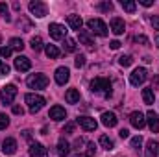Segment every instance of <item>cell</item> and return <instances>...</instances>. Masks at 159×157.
I'll return each mask as SVG.
<instances>
[{
  "mask_svg": "<svg viewBox=\"0 0 159 157\" xmlns=\"http://www.w3.org/2000/svg\"><path fill=\"white\" fill-rule=\"evenodd\" d=\"M91 91L96 92V94L104 92L106 98H109V96H111V81L107 78H94L91 81Z\"/></svg>",
  "mask_w": 159,
  "mask_h": 157,
  "instance_id": "6da1fadb",
  "label": "cell"
},
{
  "mask_svg": "<svg viewBox=\"0 0 159 157\" xmlns=\"http://www.w3.org/2000/svg\"><path fill=\"white\" fill-rule=\"evenodd\" d=\"M24 100H26L28 109H30V113H32V115L39 113L41 109H43V105L46 104V100H44L41 94H34V92H28V94L24 96Z\"/></svg>",
  "mask_w": 159,
  "mask_h": 157,
  "instance_id": "7a4b0ae2",
  "label": "cell"
},
{
  "mask_svg": "<svg viewBox=\"0 0 159 157\" xmlns=\"http://www.w3.org/2000/svg\"><path fill=\"white\" fill-rule=\"evenodd\" d=\"M87 28H89L93 34L100 35V37H106V35H107V26H106V22L100 20V19H91V20H87Z\"/></svg>",
  "mask_w": 159,
  "mask_h": 157,
  "instance_id": "3957f363",
  "label": "cell"
},
{
  "mask_svg": "<svg viewBox=\"0 0 159 157\" xmlns=\"http://www.w3.org/2000/svg\"><path fill=\"white\" fill-rule=\"evenodd\" d=\"M15 96H17V87H15L13 83H11V85H6V87H2V91H0V102H2L4 105H9V104H13Z\"/></svg>",
  "mask_w": 159,
  "mask_h": 157,
  "instance_id": "277c9868",
  "label": "cell"
},
{
  "mask_svg": "<svg viewBox=\"0 0 159 157\" xmlns=\"http://www.w3.org/2000/svg\"><path fill=\"white\" fill-rule=\"evenodd\" d=\"M26 83H28L30 89H37L39 91V89H46L48 87V78L44 74H32V76H28Z\"/></svg>",
  "mask_w": 159,
  "mask_h": 157,
  "instance_id": "5b68a950",
  "label": "cell"
},
{
  "mask_svg": "<svg viewBox=\"0 0 159 157\" xmlns=\"http://www.w3.org/2000/svg\"><path fill=\"white\" fill-rule=\"evenodd\" d=\"M148 78V72H146V69H143V67H139V69H135L131 74H129V83L133 85V87H139V85H143L144 81Z\"/></svg>",
  "mask_w": 159,
  "mask_h": 157,
  "instance_id": "8992f818",
  "label": "cell"
},
{
  "mask_svg": "<svg viewBox=\"0 0 159 157\" xmlns=\"http://www.w3.org/2000/svg\"><path fill=\"white\" fill-rule=\"evenodd\" d=\"M28 9L32 11V15H35L37 19H43L44 15H46V4L44 2H41V0H32L30 4H28Z\"/></svg>",
  "mask_w": 159,
  "mask_h": 157,
  "instance_id": "52a82bcc",
  "label": "cell"
},
{
  "mask_svg": "<svg viewBox=\"0 0 159 157\" xmlns=\"http://www.w3.org/2000/svg\"><path fill=\"white\" fill-rule=\"evenodd\" d=\"M48 32H50V37L54 41H61V39H65V35H67L65 26L63 24H57V22H52L48 26Z\"/></svg>",
  "mask_w": 159,
  "mask_h": 157,
  "instance_id": "ba28073f",
  "label": "cell"
},
{
  "mask_svg": "<svg viewBox=\"0 0 159 157\" xmlns=\"http://www.w3.org/2000/svg\"><path fill=\"white\" fill-rule=\"evenodd\" d=\"M13 65H15V69H17L19 72H28V70L32 69V61H30V57H26V56H19V57H15Z\"/></svg>",
  "mask_w": 159,
  "mask_h": 157,
  "instance_id": "9c48e42d",
  "label": "cell"
},
{
  "mask_svg": "<svg viewBox=\"0 0 159 157\" xmlns=\"http://www.w3.org/2000/svg\"><path fill=\"white\" fill-rule=\"evenodd\" d=\"M129 122H131V126H133V128L143 129V128L146 126V117H144L141 111H133V113L129 115Z\"/></svg>",
  "mask_w": 159,
  "mask_h": 157,
  "instance_id": "30bf717a",
  "label": "cell"
},
{
  "mask_svg": "<svg viewBox=\"0 0 159 157\" xmlns=\"http://www.w3.org/2000/svg\"><path fill=\"white\" fill-rule=\"evenodd\" d=\"M76 124H80L85 131H94V129L98 128V122L91 117H80L78 120H76Z\"/></svg>",
  "mask_w": 159,
  "mask_h": 157,
  "instance_id": "8fae6325",
  "label": "cell"
},
{
  "mask_svg": "<svg viewBox=\"0 0 159 157\" xmlns=\"http://www.w3.org/2000/svg\"><path fill=\"white\" fill-rule=\"evenodd\" d=\"M48 117L52 118V120H56V122H61V120L67 118V111H65V107H61V105H54V107H50Z\"/></svg>",
  "mask_w": 159,
  "mask_h": 157,
  "instance_id": "7c38bea8",
  "label": "cell"
},
{
  "mask_svg": "<svg viewBox=\"0 0 159 157\" xmlns=\"http://www.w3.org/2000/svg\"><path fill=\"white\" fill-rule=\"evenodd\" d=\"M30 157H48V152L41 142H32L30 144Z\"/></svg>",
  "mask_w": 159,
  "mask_h": 157,
  "instance_id": "4fadbf2b",
  "label": "cell"
},
{
  "mask_svg": "<svg viewBox=\"0 0 159 157\" xmlns=\"http://www.w3.org/2000/svg\"><path fill=\"white\" fill-rule=\"evenodd\" d=\"M70 78V70L67 69V67H59L57 70H56V83L57 85H65L67 81Z\"/></svg>",
  "mask_w": 159,
  "mask_h": 157,
  "instance_id": "5bb4252c",
  "label": "cell"
},
{
  "mask_svg": "<svg viewBox=\"0 0 159 157\" xmlns=\"http://www.w3.org/2000/svg\"><path fill=\"white\" fill-rule=\"evenodd\" d=\"M2 152H4L6 155H13V154L17 152V141L11 139V137H7V139L2 142Z\"/></svg>",
  "mask_w": 159,
  "mask_h": 157,
  "instance_id": "9a60e30c",
  "label": "cell"
},
{
  "mask_svg": "<svg viewBox=\"0 0 159 157\" xmlns=\"http://www.w3.org/2000/svg\"><path fill=\"white\" fill-rule=\"evenodd\" d=\"M102 124H104L106 128H115V126L119 124V118H117L115 113L106 111V113H102Z\"/></svg>",
  "mask_w": 159,
  "mask_h": 157,
  "instance_id": "2e32d148",
  "label": "cell"
},
{
  "mask_svg": "<svg viewBox=\"0 0 159 157\" xmlns=\"http://www.w3.org/2000/svg\"><path fill=\"white\" fill-rule=\"evenodd\" d=\"M159 155V142L157 141H148L144 148V157H157Z\"/></svg>",
  "mask_w": 159,
  "mask_h": 157,
  "instance_id": "e0dca14e",
  "label": "cell"
},
{
  "mask_svg": "<svg viewBox=\"0 0 159 157\" xmlns=\"http://www.w3.org/2000/svg\"><path fill=\"white\" fill-rule=\"evenodd\" d=\"M146 122H148L150 129H152L154 133H157L159 131V117L156 115V111H148V113H146Z\"/></svg>",
  "mask_w": 159,
  "mask_h": 157,
  "instance_id": "ac0fdd59",
  "label": "cell"
},
{
  "mask_svg": "<svg viewBox=\"0 0 159 157\" xmlns=\"http://www.w3.org/2000/svg\"><path fill=\"white\" fill-rule=\"evenodd\" d=\"M67 22H69V26H70L72 30H76V32H80V30H81V26H83L81 17L76 15V13H70V15L67 17Z\"/></svg>",
  "mask_w": 159,
  "mask_h": 157,
  "instance_id": "d6986e66",
  "label": "cell"
},
{
  "mask_svg": "<svg viewBox=\"0 0 159 157\" xmlns=\"http://www.w3.org/2000/svg\"><path fill=\"white\" fill-rule=\"evenodd\" d=\"M124 28H126V24H124L122 19H119V17L111 19V32H113L115 35H122V34H124Z\"/></svg>",
  "mask_w": 159,
  "mask_h": 157,
  "instance_id": "ffe728a7",
  "label": "cell"
},
{
  "mask_svg": "<svg viewBox=\"0 0 159 157\" xmlns=\"http://www.w3.org/2000/svg\"><path fill=\"white\" fill-rule=\"evenodd\" d=\"M69 154H70V144H69L65 139H59V142H57V155L67 157Z\"/></svg>",
  "mask_w": 159,
  "mask_h": 157,
  "instance_id": "44dd1931",
  "label": "cell"
},
{
  "mask_svg": "<svg viewBox=\"0 0 159 157\" xmlns=\"http://www.w3.org/2000/svg\"><path fill=\"white\" fill-rule=\"evenodd\" d=\"M78 35H80V43H81V44H85V46H89V48H91V46L94 44V41H93L91 34H89L87 30H80Z\"/></svg>",
  "mask_w": 159,
  "mask_h": 157,
  "instance_id": "7402d4cb",
  "label": "cell"
},
{
  "mask_svg": "<svg viewBox=\"0 0 159 157\" xmlns=\"http://www.w3.org/2000/svg\"><path fill=\"white\" fill-rule=\"evenodd\" d=\"M65 100H67L69 104H78L80 102V91L78 89H69V91L65 92Z\"/></svg>",
  "mask_w": 159,
  "mask_h": 157,
  "instance_id": "603a6c76",
  "label": "cell"
},
{
  "mask_svg": "<svg viewBox=\"0 0 159 157\" xmlns=\"http://www.w3.org/2000/svg\"><path fill=\"white\" fill-rule=\"evenodd\" d=\"M143 100L146 105H152L154 100H156V94H154V89H143Z\"/></svg>",
  "mask_w": 159,
  "mask_h": 157,
  "instance_id": "cb8c5ba5",
  "label": "cell"
},
{
  "mask_svg": "<svg viewBox=\"0 0 159 157\" xmlns=\"http://www.w3.org/2000/svg\"><path fill=\"white\" fill-rule=\"evenodd\" d=\"M44 52H46V56H48L50 59H57V57H59V50H57L56 44H46V46H44Z\"/></svg>",
  "mask_w": 159,
  "mask_h": 157,
  "instance_id": "d4e9b609",
  "label": "cell"
},
{
  "mask_svg": "<svg viewBox=\"0 0 159 157\" xmlns=\"http://www.w3.org/2000/svg\"><path fill=\"white\" fill-rule=\"evenodd\" d=\"M120 6H122V9L128 11V13H133V11L137 9V2H133V0H120Z\"/></svg>",
  "mask_w": 159,
  "mask_h": 157,
  "instance_id": "484cf974",
  "label": "cell"
},
{
  "mask_svg": "<svg viewBox=\"0 0 159 157\" xmlns=\"http://www.w3.org/2000/svg\"><path fill=\"white\" fill-rule=\"evenodd\" d=\"M9 48H11V50H19V52H22L24 43H22V39H19V37H11V39H9Z\"/></svg>",
  "mask_w": 159,
  "mask_h": 157,
  "instance_id": "4316f807",
  "label": "cell"
},
{
  "mask_svg": "<svg viewBox=\"0 0 159 157\" xmlns=\"http://www.w3.org/2000/svg\"><path fill=\"white\" fill-rule=\"evenodd\" d=\"M65 52H76V48H78V44H76V41L70 39V37H65Z\"/></svg>",
  "mask_w": 159,
  "mask_h": 157,
  "instance_id": "83f0119b",
  "label": "cell"
},
{
  "mask_svg": "<svg viewBox=\"0 0 159 157\" xmlns=\"http://www.w3.org/2000/svg\"><path fill=\"white\" fill-rule=\"evenodd\" d=\"M100 146H102V148H106V150H113V146H115V144H113V141H111L107 135H102V137H100Z\"/></svg>",
  "mask_w": 159,
  "mask_h": 157,
  "instance_id": "f1b7e54d",
  "label": "cell"
},
{
  "mask_svg": "<svg viewBox=\"0 0 159 157\" xmlns=\"http://www.w3.org/2000/svg\"><path fill=\"white\" fill-rule=\"evenodd\" d=\"M30 44H32V50L34 52H39L41 48H43V39H41L39 35H35V37H32Z\"/></svg>",
  "mask_w": 159,
  "mask_h": 157,
  "instance_id": "f546056e",
  "label": "cell"
},
{
  "mask_svg": "<svg viewBox=\"0 0 159 157\" xmlns=\"http://www.w3.org/2000/svg\"><path fill=\"white\" fill-rule=\"evenodd\" d=\"M0 13H2V17H4V20H7V22H11V15H9V7H7L6 4H0Z\"/></svg>",
  "mask_w": 159,
  "mask_h": 157,
  "instance_id": "4dcf8cb0",
  "label": "cell"
},
{
  "mask_svg": "<svg viewBox=\"0 0 159 157\" xmlns=\"http://www.w3.org/2000/svg\"><path fill=\"white\" fill-rule=\"evenodd\" d=\"M119 63L122 67H129L131 63H133V59H131V56H120L119 57Z\"/></svg>",
  "mask_w": 159,
  "mask_h": 157,
  "instance_id": "1f68e13d",
  "label": "cell"
},
{
  "mask_svg": "<svg viewBox=\"0 0 159 157\" xmlns=\"http://www.w3.org/2000/svg\"><path fill=\"white\" fill-rule=\"evenodd\" d=\"M7 126H9V117L4 115V113H0V129H6Z\"/></svg>",
  "mask_w": 159,
  "mask_h": 157,
  "instance_id": "d6a6232c",
  "label": "cell"
},
{
  "mask_svg": "<svg viewBox=\"0 0 159 157\" xmlns=\"http://www.w3.org/2000/svg\"><path fill=\"white\" fill-rule=\"evenodd\" d=\"M141 144H143V137H141V135H137V137H133V139H131V148L139 150V148H141Z\"/></svg>",
  "mask_w": 159,
  "mask_h": 157,
  "instance_id": "836d02e7",
  "label": "cell"
},
{
  "mask_svg": "<svg viewBox=\"0 0 159 157\" xmlns=\"http://www.w3.org/2000/svg\"><path fill=\"white\" fill-rule=\"evenodd\" d=\"M98 9H102V11H111V9H113V2H102V4H98Z\"/></svg>",
  "mask_w": 159,
  "mask_h": 157,
  "instance_id": "e575fe53",
  "label": "cell"
},
{
  "mask_svg": "<svg viewBox=\"0 0 159 157\" xmlns=\"http://www.w3.org/2000/svg\"><path fill=\"white\" fill-rule=\"evenodd\" d=\"M94 152H96L94 142H87V157H93V155H94Z\"/></svg>",
  "mask_w": 159,
  "mask_h": 157,
  "instance_id": "d590c367",
  "label": "cell"
},
{
  "mask_svg": "<svg viewBox=\"0 0 159 157\" xmlns=\"http://www.w3.org/2000/svg\"><path fill=\"white\" fill-rule=\"evenodd\" d=\"M0 56L7 59V57L11 56V48H9V46H2V48H0Z\"/></svg>",
  "mask_w": 159,
  "mask_h": 157,
  "instance_id": "8d00e7d4",
  "label": "cell"
},
{
  "mask_svg": "<svg viewBox=\"0 0 159 157\" xmlns=\"http://www.w3.org/2000/svg\"><path fill=\"white\" fill-rule=\"evenodd\" d=\"M74 128H76V124H74V122H67V124H65V128H63V133H72V131H74Z\"/></svg>",
  "mask_w": 159,
  "mask_h": 157,
  "instance_id": "74e56055",
  "label": "cell"
},
{
  "mask_svg": "<svg viewBox=\"0 0 159 157\" xmlns=\"http://www.w3.org/2000/svg\"><path fill=\"white\" fill-rule=\"evenodd\" d=\"M6 74H9V67L0 59V76H6Z\"/></svg>",
  "mask_w": 159,
  "mask_h": 157,
  "instance_id": "f35d334b",
  "label": "cell"
},
{
  "mask_svg": "<svg viewBox=\"0 0 159 157\" xmlns=\"http://www.w3.org/2000/svg\"><path fill=\"white\" fill-rule=\"evenodd\" d=\"M74 65H76V67H83V65H85V56H81V54H80V56H76V59H74Z\"/></svg>",
  "mask_w": 159,
  "mask_h": 157,
  "instance_id": "ab89813d",
  "label": "cell"
},
{
  "mask_svg": "<svg viewBox=\"0 0 159 157\" xmlns=\"http://www.w3.org/2000/svg\"><path fill=\"white\" fill-rule=\"evenodd\" d=\"M20 24H22V28H24V32H30V30H32V24H30L28 20H24V19H20V20H19V26H20Z\"/></svg>",
  "mask_w": 159,
  "mask_h": 157,
  "instance_id": "60d3db41",
  "label": "cell"
},
{
  "mask_svg": "<svg viewBox=\"0 0 159 157\" xmlns=\"http://www.w3.org/2000/svg\"><path fill=\"white\" fill-rule=\"evenodd\" d=\"M135 43H141V44H150L148 37H144V35H137V37H135Z\"/></svg>",
  "mask_w": 159,
  "mask_h": 157,
  "instance_id": "b9f144b4",
  "label": "cell"
},
{
  "mask_svg": "<svg viewBox=\"0 0 159 157\" xmlns=\"http://www.w3.org/2000/svg\"><path fill=\"white\" fill-rule=\"evenodd\" d=\"M150 22H152L154 30H159V15H154V17L150 19Z\"/></svg>",
  "mask_w": 159,
  "mask_h": 157,
  "instance_id": "7bdbcfd3",
  "label": "cell"
},
{
  "mask_svg": "<svg viewBox=\"0 0 159 157\" xmlns=\"http://www.w3.org/2000/svg\"><path fill=\"white\" fill-rule=\"evenodd\" d=\"M120 44H122L120 41H111V43H109V48H111V50H119Z\"/></svg>",
  "mask_w": 159,
  "mask_h": 157,
  "instance_id": "ee69618b",
  "label": "cell"
},
{
  "mask_svg": "<svg viewBox=\"0 0 159 157\" xmlns=\"http://www.w3.org/2000/svg\"><path fill=\"white\" fill-rule=\"evenodd\" d=\"M13 113H15V115H24V109H22L20 105H13Z\"/></svg>",
  "mask_w": 159,
  "mask_h": 157,
  "instance_id": "f6af8a7d",
  "label": "cell"
},
{
  "mask_svg": "<svg viewBox=\"0 0 159 157\" xmlns=\"http://www.w3.org/2000/svg\"><path fill=\"white\" fill-rule=\"evenodd\" d=\"M119 135H120V139H128V137H129V131H128V129H120Z\"/></svg>",
  "mask_w": 159,
  "mask_h": 157,
  "instance_id": "bcb514c9",
  "label": "cell"
},
{
  "mask_svg": "<svg viewBox=\"0 0 159 157\" xmlns=\"http://www.w3.org/2000/svg\"><path fill=\"white\" fill-rule=\"evenodd\" d=\"M139 4H141V6H144V7H150L154 2H152V0H139Z\"/></svg>",
  "mask_w": 159,
  "mask_h": 157,
  "instance_id": "7dc6e473",
  "label": "cell"
},
{
  "mask_svg": "<svg viewBox=\"0 0 159 157\" xmlns=\"http://www.w3.org/2000/svg\"><path fill=\"white\" fill-rule=\"evenodd\" d=\"M83 144H85V141H83V139H76V142H74V146H76V150H80V148H81Z\"/></svg>",
  "mask_w": 159,
  "mask_h": 157,
  "instance_id": "c3c4849f",
  "label": "cell"
},
{
  "mask_svg": "<svg viewBox=\"0 0 159 157\" xmlns=\"http://www.w3.org/2000/svg\"><path fill=\"white\" fill-rule=\"evenodd\" d=\"M152 85H154L156 89L159 87V78H157V76H154V78H152Z\"/></svg>",
  "mask_w": 159,
  "mask_h": 157,
  "instance_id": "681fc988",
  "label": "cell"
},
{
  "mask_svg": "<svg viewBox=\"0 0 159 157\" xmlns=\"http://www.w3.org/2000/svg\"><path fill=\"white\" fill-rule=\"evenodd\" d=\"M22 135H24V139H30V137H32V131L26 129V131H22Z\"/></svg>",
  "mask_w": 159,
  "mask_h": 157,
  "instance_id": "f907efd6",
  "label": "cell"
},
{
  "mask_svg": "<svg viewBox=\"0 0 159 157\" xmlns=\"http://www.w3.org/2000/svg\"><path fill=\"white\" fill-rule=\"evenodd\" d=\"M156 46H157V48H159V34H157V35H156Z\"/></svg>",
  "mask_w": 159,
  "mask_h": 157,
  "instance_id": "816d5d0a",
  "label": "cell"
},
{
  "mask_svg": "<svg viewBox=\"0 0 159 157\" xmlns=\"http://www.w3.org/2000/svg\"><path fill=\"white\" fill-rule=\"evenodd\" d=\"M74 157H83V155H74Z\"/></svg>",
  "mask_w": 159,
  "mask_h": 157,
  "instance_id": "f5cc1de1",
  "label": "cell"
},
{
  "mask_svg": "<svg viewBox=\"0 0 159 157\" xmlns=\"http://www.w3.org/2000/svg\"><path fill=\"white\" fill-rule=\"evenodd\" d=\"M0 41H2V37H0Z\"/></svg>",
  "mask_w": 159,
  "mask_h": 157,
  "instance_id": "db71d44e",
  "label": "cell"
}]
</instances>
